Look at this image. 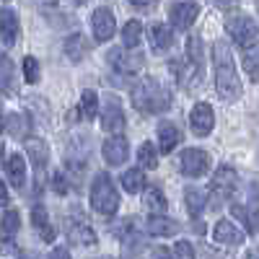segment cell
<instances>
[{
	"label": "cell",
	"instance_id": "6da1fadb",
	"mask_svg": "<svg viewBox=\"0 0 259 259\" xmlns=\"http://www.w3.org/2000/svg\"><path fill=\"white\" fill-rule=\"evenodd\" d=\"M212 70H215V91L228 104L241 99V78L236 73V62L226 39L212 41Z\"/></svg>",
	"mask_w": 259,
	"mask_h": 259
},
{
	"label": "cell",
	"instance_id": "7a4b0ae2",
	"mask_svg": "<svg viewBox=\"0 0 259 259\" xmlns=\"http://www.w3.org/2000/svg\"><path fill=\"white\" fill-rule=\"evenodd\" d=\"M130 99L140 114H163L171 109V94L156 78H138L130 85Z\"/></svg>",
	"mask_w": 259,
	"mask_h": 259
},
{
	"label": "cell",
	"instance_id": "3957f363",
	"mask_svg": "<svg viewBox=\"0 0 259 259\" xmlns=\"http://www.w3.org/2000/svg\"><path fill=\"white\" fill-rule=\"evenodd\" d=\"M91 207L104 215V218H109V215H114L119 210V192L112 182L109 174H96L94 182H91Z\"/></svg>",
	"mask_w": 259,
	"mask_h": 259
},
{
	"label": "cell",
	"instance_id": "277c9868",
	"mask_svg": "<svg viewBox=\"0 0 259 259\" xmlns=\"http://www.w3.org/2000/svg\"><path fill=\"white\" fill-rule=\"evenodd\" d=\"M236 187H239V174H236V168L233 166H218L215 168V174H212V184L207 189L210 194V207L212 210H221L223 202H228L233 197V192Z\"/></svg>",
	"mask_w": 259,
	"mask_h": 259
},
{
	"label": "cell",
	"instance_id": "5b68a950",
	"mask_svg": "<svg viewBox=\"0 0 259 259\" xmlns=\"http://www.w3.org/2000/svg\"><path fill=\"white\" fill-rule=\"evenodd\" d=\"M226 31L233 39V45H239L241 50H246V47H251L256 41L259 26H256V21L251 16H246L241 11H231V13H226Z\"/></svg>",
	"mask_w": 259,
	"mask_h": 259
},
{
	"label": "cell",
	"instance_id": "8992f818",
	"mask_svg": "<svg viewBox=\"0 0 259 259\" xmlns=\"http://www.w3.org/2000/svg\"><path fill=\"white\" fill-rule=\"evenodd\" d=\"M65 233H68L70 244L75 246H96V231L91 228L89 218H85L83 212H70L68 218H65Z\"/></svg>",
	"mask_w": 259,
	"mask_h": 259
},
{
	"label": "cell",
	"instance_id": "52a82bcc",
	"mask_svg": "<svg viewBox=\"0 0 259 259\" xmlns=\"http://www.w3.org/2000/svg\"><path fill=\"white\" fill-rule=\"evenodd\" d=\"M106 60H109V65L114 68L117 75H135L143 70L145 65V57L135 50H127V47H114L106 52Z\"/></svg>",
	"mask_w": 259,
	"mask_h": 259
},
{
	"label": "cell",
	"instance_id": "ba28073f",
	"mask_svg": "<svg viewBox=\"0 0 259 259\" xmlns=\"http://www.w3.org/2000/svg\"><path fill=\"white\" fill-rule=\"evenodd\" d=\"M127 124V117H124V109L122 104L117 101V96H104V104H101V130L109 135H122V130Z\"/></svg>",
	"mask_w": 259,
	"mask_h": 259
},
{
	"label": "cell",
	"instance_id": "9c48e42d",
	"mask_svg": "<svg viewBox=\"0 0 259 259\" xmlns=\"http://www.w3.org/2000/svg\"><path fill=\"white\" fill-rule=\"evenodd\" d=\"M179 171L189 179H200L210 171V153L200 148H187L184 153L179 156Z\"/></svg>",
	"mask_w": 259,
	"mask_h": 259
},
{
	"label": "cell",
	"instance_id": "30bf717a",
	"mask_svg": "<svg viewBox=\"0 0 259 259\" xmlns=\"http://www.w3.org/2000/svg\"><path fill=\"white\" fill-rule=\"evenodd\" d=\"M171 73H174V78L179 80L182 89H194V85L200 83V75H202V65H197L194 60H189L187 55L184 57H177L171 60Z\"/></svg>",
	"mask_w": 259,
	"mask_h": 259
},
{
	"label": "cell",
	"instance_id": "8fae6325",
	"mask_svg": "<svg viewBox=\"0 0 259 259\" xmlns=\"http://www.w3.org/2000/svg\"><path fill=\"white\" fill-rule=\"evenodd\" d=\"M189 127H192V133L197 135V138H207L212 133V127H215V112H212V106L207 101H200V104L192 106Z\"/></svg>",
	"mask_w": 259,
	"mask_h": 259
},
{
	"label": "cell",
	"instance_id": "7c38bea8",
	"mask_svg": "<svg viewBox=\"0 0 259 259\" xmlns=\"http://www.w3.org/2000/svg\"><path fill=\"white\" fill-rule=\"evenodd\" d=\"M26 156L34 166V174H36V187L39 182H45V171H47V163H50V148L41 138H29L26 140Z\"/></svg>",
	"mask_w": 259,
	"mask_h": 259
},
{
	"label": "cell",
	"instance_id": "4fadbf2b",
	"mask_svg": "<svg viewBox=\"0 0 259 259\" xmlns=\"http://www.w3.org/2000/svg\"><path fill=\"white\" fill-rule=\"evenodd\" d=\"M197 16H200V8H197V3H192V0H179V3H174L168 11L171 26H177L179 31H187L194 21H197Z\"/></svg>",
	"mask_w": 259,
	"mask_h": 259
},
{
	"label": "cell",
	"instance_id": "5bb4252c",
	"mask_svg": "<svg viewBox=\"0 0 259 259\" xmlns=\"http://www.w3.org/2000/svg\"><path fill=\"white\" fill-rule=\"evenodd\" d=\"M91 29H94L96 41H109L114 36V31H117L114 13L109 8H96L94 16H91Z\"/></svg>",
	"mask_w": 259,
	"mask_h": 259
},
{
	"label": "cell",
	"instance_id": "9a60e30c",
	"mask_svg": "<svg viewBox=\"0 0 259 259\" xmlns=\"http://www.w3.org/2000/svg\"><path fill=\"white\" fill-rule=\"evenodd\" d=\"M101 150H104V161L109 166H122L130 158V140L124 135H112Z\"/></svg>",
	"mask_w": 259,
	"mask_h": 259
},
{
	"label": "cell",
	"instance_id": "2e32d148",
	"mask_svg": "<svg viewBox=\"0 0 259 259\" xmlns=\"http://www.w3.org/2000/svg\"><path fill=\"white\" fill-rule=\"evenodd\" d=\"M29 177V168H26V158L21 153H11L6 156V182L16 189H24Z\"/></svg>",
	"mask_w": 259,
	"mask_h": 259
},
{
	"label": "cell",
	"instance_id": "e0dca14e",
	"mask_svg": "<svg viewBox=\"0 0 259 259\" xmlns=\"http://www.w3.org/2000/svg\"><path fill=\"white\" fill-rule=\"evenodd\" d=\"M91 41H89V36H85L83 31H78V34H70L68 39H65V45H62V50H65V57H68L70 62H83L85 57L91 55Z\"/></svg>",
	"mask_w": 259,
	"mask_h": 259
},
{
	"label": "cell",
	"instance_id": "ac0fdd59",
	"mask_svg": "<svg viewBox=\"0 0 259 259\" xmlns=\"http://www.w3.org/2000/svg\"><path fill=\"white\" fill-rule=\"evenodd\" d=\"M212 239H215V244H221V246H239V244H244V231H239L236 223L223 218V221L215 223Z\"/></svg>",
	"mask_w": 259,
	"mask_h": 259
},
{
	"label": "cell",
	"instance_id": "d6986e66",
	"mask_svg": "<svg viewBox=\"0 0 259 259\" xmlns=\"http://www.w3.org/2000/svg\"><path fill=\"white\" fill-rule=\"evenodd\" d=\"M145 231L148 236H156V239H168V236H177L182 226L174 218H168V215H150L145 223Z\"/></svg>",
	"mask_w": 259,
	"mask_h": 259
},
{
	"label": "cell",
	"instance_id": "ffe728a7",
	"mask_svg": "<svg viewBox=\"0 0 259 259\" xmlns=\"http://www.w3.org/2000/svg\"><path fill=\"white\" fill-rule=\"evenodd\" d=\"M231 215L244 226V231L249 236H254L259 231V205L246 202V205H231Z\"/></svg>",
	"mask_w": 259,
	"mask_h": 259
},
{
	"label": "cell",
	"instance_id": "44dd1931",
	"mask_svg": "<svg viewBox=\"0 0 259 259\" xmlns=\"http://www.w3.org/2000/svg\"><path fill=\"white\" fill-rule=\"evenodd\" d=\"M31 223H34V228H36V233H39L41 241H47V244L55 241L57 231H55L52 223H50V215H47V207H45V205H34V207H31Z\"/></svg>",
	"mask_w": 259,
	"mask_h": 259
},
{
	"label": "cell",
	"instance_id": "7402d4cb",
	"mask_svg": "<svg viewBox=\"0 0 259 259\" xmlns=\"http://www.w3.org/2000/svg\"><path fill=\"white\" fill-rule=\"evenodd\" d=\"M0 34H3V47L16 45V39L21 36V24H18L16 11L3 8V13H0Z\"/></svg>",
	"mask_w": 259,
	"mask_h": 259
},
{
	"label": "cell",
	"instance_id": "603a6c76",
	"mask_svg": "<svg viewBox=\"0 0 259 259\" xmlns=\"http://www.w3.org/2000/svg\"><path fill=\"white\" fill-rule=\"evenodd\" d=\"M29 130H31V122L26 114H18V112H11L6 114V133L16 140H29Z\"/></svg>",
	"mask_w": 259,
	"mask_h": 259
},
{
	"label": "cell",
	"instance_id": "cb8c5ba5",
	"mask_svg": "<svg viewBox=\"0 0 259 259\" xmlns=\"http://www.w3.org/2000/svg\"><path fill=\"white\" fill-rule=\"evenodd\" d=\"M207 202H210V194H207V192H202V189L189 187V189L184 192V205H187V210H189V215H192L194 221H197L200 215L205 212Z\"/></svg>",
	"mask_w": 259,
	"mask_h": 259
},
{
	"label": "cell",
	"instance_id": "d4e9b609",
	"mask_svg": "<svg viewBox=\"0 0 259 259\" xmlns=\"http://www.w3.org/2000/svg\"><path fill=\"white\" fill-rule=\"evenodd\" d=\"M150 45H153L156 52H168L174 47V31L166 24H153L150 26Z\"/></svg>",
	"mask_w": 259,
	"mask_h": 259
},
{
	"label": "cell",
	"instance_id": "484cf974",
	"mask_svg": "<svg viewBox=\"0 0 259 259\" xmlns=\"http://www.w3.org/2000/svg\"><path fill=\"white\" fill-rule=\"evenodd\" d=\"M179 145V130L171 124V122H161L158 124V150L166 156V153H171V150H174Z\"/></svg>",
	"mask_w": 259,
	"mask_h": 259
},
{
	"label": "cell",
	"instance_id": "4316f807",
	"mask_svg": "<svg viewBox=\"0 0 259 259\" xmlns=\"http://www.w3.org/2000/svg\"><path fill=\"white\" fill-rule=\"evenodd\" d=\"M143 202H145V210H150L153 215H163L166 207H168L163 192H161L158 187H148V189L143 192Z\"/></svg>",
	"mask_w": 259,
	"mask_h": 259
},
{
	"label": "cell",
	"instance_id": "83f0119b",
	"mask_svg": "<svg viewBox=\"0 0 259 259\" xmlns=\"http://www.w3.org/2000/svg\"><path fill=\"white\" fill-rule=\"evenodd\" d=\"M143 45V26L138 21H127L122 26V47L127 50H138Z\"/></svg>",
	"mask_w": 259,
	"mask_h": 259
},
{
	"label": "cell",
	"instance_id": "f1b7e54d",
	"mask_svg": "<svg viewBox=\"0 0 259 259\" xmlns=\"http://www.w3.org/2000/svg\"><path fill=\"white\" fill-rule=\"evenodd\" d=\"M119 182H122V189L130 192V194H138V192L145 189V174H143V168H127Z\"/></svg>",
	"mask_w": 259,
	"mask_h": 259
},
{
	"label": "cell",
	"instance_id": "f546056e",
	"mask_svg": "<svg viewBox=\"0 0 259 259\" xmlns=\"http://www.w3.org/2000/svg\"><path fill=\"white\" fill-rule=\"evenodd\" d=\"M78 112H80L83 119H96V114H99V94L91 91V89H85V91L80 94Z\"/></svg>",
	"mask_w": 259,
	"mask_h": 259
},
{
	"label": "cell",
	"instance_id": "4dcf8cb0",
	"mask_svg": "<svg viewBox=\"0 0 259 259\" xmlns=\"http://www.w3.org/2000/svg\"><path fill=\"white\" fill-rule=\"evenodd\" d=\"M241 60H244V70H246V78H249L251 83H259V47H256V45L246 47Z\"/></svg>",
	"mask_w": 259,
	"mask_h": 259
},
{
	"label": "cell",
	"instance_id": "1f68e13d",
	"mask_svg": "<svg viewBox=\"0 0 259 259\" xmlns=\"http://www.w3.org/2000/svg\"><path fill=\"white\" fill-rule=\"evenodd\" d=\"M18 228H21V215H18V210L6 207V210H3V241H6V244H11V239L18 233Z\"/></svg>",
	"mask_w": 259,
	"mask_h": 259
},
{
	"label": "cell",
	"instance_id": "d6a6232c",
	"mask_svg": "<svg viewBox=\"0 0 259 259\" xmlns=\"http://www.w3.org/2000/svg\"><path fill=\"white\" fill-rule=\"evenodd\" d=\"M0 70H3V78H0V83H3V94H6V96H13L18 89L13 85V80H16V70H13V62H11L8 55H3V60H0Z\"/></svg>",
	"mask_w": 259,
	"mask_h": 259
},
{
	"label": "cell",
	"instance_id": "836d02e7",
	"mask_svg": "<svg viewBox=\"0 0 259 259\" xmlns=\"http://www.w3.org/2000/svg\"><path fill=\"white\" fill-rule=\"evenodd\" d=\"M138 161H140V168H156L158 166V148L153 143H143L138 150Z\"/></svg>",
	"mask_w": 259,
	"mask_h": 259
},
{
	"label": "cell",
	"instance_id": "e575fe53",
	"mask_svg": "<svg viewBox=\"0 0 259 259\" xmlns=\"http://www.w3.org/2000/svg\"><path fill=\"white\" fill-rule=\"evenodd\" d=\"M187 57L194 60L197 65H205V52H202V39H200V34H192V36L187 39Z\"/></svg>",
	"mask_w": 259,
	"mask_h": 259
},
{
	"label": "cell",
	"instance_id": "d590c367",
	"mask_svg": "<svg viewBox=\"0 0 259 259\" xmlns=\"http://www.w3.org/2000/svg\"><path fill=\"white\" fill-rule=\"evenodd\" d=\"M21 70H24L26 83H36V80H39V62H36V57L26 55V57H24V65H21Z\"/></svg>",
	"mask_w": 259,
	"mask_h": 259
},
{
	"label": "cell",
	"instance_id": "8d00e7d4",
	"mask_svg": "<svg viewBox=\"0 0 259 259\" xmlns=\"http://www.w3.org/2000/svg\"><path fill=\"white\" fill-rule=\"evenodd\" d=\"M70 187H73V184H70V179L65 177V174H60V171L52 177V189H55L57 194H68V192H70Z\"/></svg>",
	"mask_w": 259,
	"mask_h": 259
},
{
	"label": "cell",
	"instance_id": "74e56055",
	"mask_svg": "<svg viewBox=\"0 0 259 259\" xmlns=\"http://www.w3.org/2000/svg\"><path fill=\"white\" fill-rule=\"evenodd\" d=\"M174 256L177 259H194V249L189 241H177L174 244Z\"/></svg>",
	"mask_w": 259,
	"mask_h": 259
},
{
	"label": "cell",
	"instance_id": "f35d334b",
	"mask_svg": "<svg viewBox=\"0 0 259 259\" xmlns=\"http://www.w3.org/2000/svg\"><path fill=\"white\" fill-rule=\"evenodd\" d=\"M210 3L218 8V11H223V13H231V11H236L239 0H210Z\"/></svg>",
	"mask_w": 259,
	"mask_h": 259
},
{
	"label": "cell",
	"instance_id": "ab89813d",
	"mask_svg": "<svg viewBox=\"0 0 259 259\" xmlns=\"http://www.w3.org/2000/svg\"><path fill=\"white\" fill-rule=\"evenodd\" d=\"M148 259H177V256H174V249L158 246V249H153V251H150V256H148Z\"/></svg>",
	"mask_w": 259,
	"mask_h": 259
},
{
	"label": "cell",
	"instance_id": "60d3db41",
	"mask_svg": "<svg viewBox=\"0 0 259 259\" xmlns=\"http://www.w3.org/2000/svg\"><path fill=\"white\" fill-rule=\"evenodd\" d=\"M130 6L138 11H153L158 6V0H130Z\"/></svg>",
	"mask_w": 259,
	"mask_h": 259
},
{
	"label": "cell",
	"instance_id": "b9f144b4",
	"mask_svg": "<svg viewBox=\"0 0 259 259\" xmlns=\"http://www.w3.org/2000/svg\"><path fill=\"white\" fill-rule=\"evenodd\" d=\"M47 259H70V251L65 249V246H55L52 251H50V256Z\"/></svg>",
	"mask_w": 259,
	"mask_h": 259
},
{
	"label": "cell",
	"instance_id": "7bdbcfd3",
	"mask_svg": "<svg viewBox=\"0 0 259 259\" xmlns=\"http://www.w3.org/2000/svg\"><path fill=\"white\" fill-rule=\"evenodd\" d=\"M244 259H259V246H254V249H249V251L244 254Z\"/></svg>",
	"mask_w": 259,
	"mask_h": 259
},
{
	"label": "cell",
	"instance_id": "ee69618b",
	"mask_svg": "<svg viewBox=\"0 0 259 259\" xmlns=\"http://www.w3.org/2000/svg\"><path fill=\"white\" fill-rule=\"evenodd\" d=\"M3 207H8V187L3 184Z\"/></svg>",
	"mask_w": 259,
	"mask_h": 259
},
{
	"label": "cell",
	"instance_id": "f6af8a7d",
	"mask_svg": "<svg viewBox=\"0 0 259 259\" xmlns=\"http://www.w3.org/2000/svg\"><path fill=\"white\" fill-rule=\"evenodd\" d=\"M75 3H78V6H85V3H89V0H75Z\"/></svg>",
	"mask_w": 259,
	"mask_h": 259
},
{
	"label": "cell",
	"instance_id": "bcb514c9",
	"mask_svg": "<svg viewBox=\"0 0 259 259\" xmlns=\"http://www.w3.org/2000/svg\"><path fill=\"white\" fill-rule=\"evenodd\" d=\"M104 259H109V256H104Z\"/></svg>",
	"mask_w": 259,
	"mask_h": 259
},
{
	"label": "cell",
	"instance_id": "7dc6e473",
	"mask_svg": "<svg viewBox=\"0 0 259 259\" xmlns=\"http://www.w3.org/2000/svg\"><path fill=\"white\" fill-rule=\"evenodd\" d=\"M256 156H259V153H256Z\"/></svg>",
	"mask_w": 259,
	"mask_h": 259
}]
</instances>
